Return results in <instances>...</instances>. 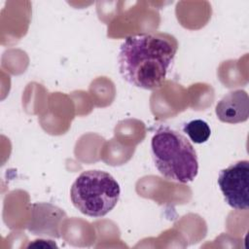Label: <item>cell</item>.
Returning a JSON list of instances; mask_svg holds the SVG:
<instances>
[{"instance_id": "cell-1", "label": "cell", "mask_w": 249, "mask_h": 249, "mask_svg": "<svg viewBox=\"0 0 249 249\" xmlns=\"http://www.w3.org/2000/svg\"><path fill=\"white\" fill-rule=\"evenodd\" d=\"M178 50L176 38L165 32L128 36L119 51V70L128 84L148 90L160 89Z\"/></svg>"}, {"instance_id": "cell-2", "label": "cell", "mask_w": 249, "mask_h": 249, "mask_svg": "<svg viewBox=\"0 0 249 249\" xmlns=\"http://www.w3.org/2000/svg\"><path fill=\"white\" fill-rule=\"evenodd\" d=\"M151 152L156 168L165 179L186 184L196 177V152L190 140L178 130L160 126L152 137Z\"/></svg>"}, {"instance_id": "cell-3", "label": "cell", "mask_w": 249, "mask_h": 249, "mask_svg": "<svg viewBox=\"0 0 249 249\" xmlns=\"http://www.w3.org/2000/svg\"><path fill=\"white\" fill-rule=\"evenodd\" d=\"M121 188L117 180L103 170L82 172L72 184L70 198L73 205L84 215L99 218L117 205Z\"/></svg>"}, {"instance_id": "cell-4", "label": "cell", "mask_w": 249, "mask_h": 249, "mask_svg": "<svg viewBox=\"0 0 249 249\" xmlns=\"http://www.w3.org/2000/svg\"><path fill=\"white\" fill-rule=\"evenodd\" d=\"M218 185L226 202L235 210L249 207V161L238 160L220 171Z\"/></svg>"}, {"instance_id": "cell-5", "label": "cell", "mask_w": 249, "mask_h": 249, "mask_svg": "<svg viewBox=\"0 0 249 249\" xmlns=\"http://www.w3.org/2000/svg\"><path fill=\"white\" fill-rule=\"evenodd\" d=\"M66 218V213L52 203H33L27 230L34 235L59 238L61 227Z\"/></svg>"}, {"instance_id": "cell-6", "label": "cell", "mask_w": 249, "mask_h": 249, "mask_svg": "<svg viewBox=\"0 0 249 249\" xmlns=\"http://www.w3.org/2000/svg\"><path fill=\"white\" fill-rule=\"evenodd\" d=\"M217 118L227 124H239L248 120L249 97L242 89H235L227 93L215 107Z\"/></svg>"}, {"instance_id": "cell-7", "label": "cell", "mask_w": 249, "mask_h": 249, "mask_svg": "<svg viewBox=\"0 0 249 249\" xmlns=\"http://www.w3.org/2000/svg\"><path fill=\"white\" fill-rule=\"evenodd\" d=\"M183 131L188 135L192 142L201 144L206 142L211 134V129L205 121L200 119L192 120L184 124Z\"/></svg>"}]
</instances>
